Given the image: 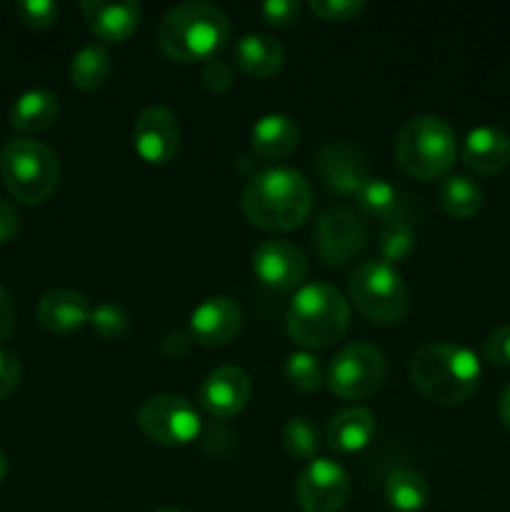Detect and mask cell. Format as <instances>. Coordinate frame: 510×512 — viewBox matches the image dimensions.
I'll return each instance as SVG.
<instances>
[{"label": "cell", "mask_w": 510, "mask_h": 512, "mask_svg": "<svg viewBox=\"0 0 510 512\" xmlns=\"http://www.w3.org/2000/svg\"><path fill=\"white\" fill-rule=\"evenodd\" d=\"M240 208L255 228L285 233L308 220L313 210V188L300 170L273 165L248 180L240 195Z\"/></svg>", "instance_id": "obj_1"}, {"label": "cell", "mask_w": 510, "mask_h": 512, "mask_svg": "<svg viewBox=\"0 0 510 512\" xmlns=\"http://www.w3.org/2000/svg\"><path fill=\"white\" fill-rule=\"evenodd\" d=\"M158 48L180 63L218 58L230 38V20L218 5L185 0L173 5L158 23Z\"/></svg>", "instance_id": "obj_2"}, {"label": "cell", "mask_w": 510, "mask_h": 512, "mask_svg": "<svg viewBox=\"0 0 510 512\" xmlns=\"http://www.w3.org/2000/svg\"><path fill=\"white\" fill-rule=\"evenodd\" d=\"M410 380L438 405H460L478 390L480 360L458 343H428L410 358Z\"/></svg>", "instance_id": "obj_3"}, {"label": "cell", "mask_w": 510, "mask_h": 512, "mask_svg": "<svg viewBox=\"0 0 510 512\" xmlns=\"http://www.w3.org/2000/svg\"><path fill=\"white\" fill-rule=\"evenodd\" d=\"M350 325L348 298L333 283H305L295 290L285 313V328L303 350H320L338 343Z\"/></svg>", "instance_id": "obj_4"}, {"label": "cell", "mask_w": 510, "mask_h": 512, "mask_svg": "<svg viewBox=\"0 0 510 512\" xmlns=\"http://www.w3.org/2000/svg\"><path fill=\"white\" fill-rule=\"evenodd\" d=\"M400 168L418 180L448 175L458 158V138L453 125L440 115H415L400 128L395 140Z\"/></svg>", "instance_id": "obj_5"}, {"label": "cell", "mask_w": 510, "mask_h": 512, "mask_svg": "<svg viewBox=\"0 0 510 512\" xmlns=\"http://www.w3.org/2000/svg\"><path fill=\"white\" fill-rule=\"evenodd\" d=\"M0 178L20 203H45L58 188V155L40 140L10 138L0 150Z\"/></svg>", "instance_id": "obj_6"}, {"label": "cell", "mask_w": 510, "mask_h": 512, "mask_svg": "<svg viewBox=\"0 0 510 512\" xmlns=\"http://www.w3.org/2000/svg\"><path fill=\"white\" fill-rule=\"evenodd\" d=\"M355 308L373 323H398L408 313V288L395 265L383 260H365L355 268L348 283Z\"/></svg>", "instance_id": "obj_7"}, {"label": "cell", "mask_w": 510, "mask_h": 512, "mask_svg": "<svg viewBox=\"0 0 510 512\" xmlns=\"http://www.w3.org/2000/svg\"><path fill=\"white\" fill-rule=\"evenodd\" d=\"M385 378V355L370 343H350L330 360L325 385L345 400L373 395Z\"/></svg>", "instance_id": "obj_8"}, {"label": "cell", "mask_w": 510, "mask_h": 512, "mask_svg": "<svg viewBox=\"0 0 510 512\" xmlns=\"http://www.w3.org/2000/svg\"><path fill=\"white\" fill-rule=\"evenodd\" d=\"M138 425L160 445H188L203 430L200 415L183 395H153L138 410Z\"/></svg>", "instance_id": "obj_9"}, {"label": "cell", "mask_w": 510, "mask_h": 512, "mask_svg": "<svg viewBox=\"0 0 510 512\" xmlns=\"http://www.w3.org/2000/svg\"><path fill=\"white\" fill-rule=\"evenodd\" d=\"M313 238L320 258L328 265H335V268L353 263L368 248V228L348 208L325 210L318 223H315Z\"/></svg>", "instance_id": "obj_10"}, {"label": "cell", "mask_w": 510, "mask_h": 512, "mask_svg": "<svg viewBox=\"0 0 510 512\" xmlns=\"http://www.w3.org/2000/svg\"><path fill=\"white\" fill-rule=\"evenodd\" d=\"M350 495V478L340 463L315 458L295 483V498L305 512H338Z\"/></svg>", "instance_id": "obj_11"}, {"label": "cell", "mask_w": 510, "mask_h": 512, "mask_svg": "<svg viewBox=\"0 0 510 512\" xmlns=\"http://www.w3.org/2000/svg\"><path fill=\"white\" fill-rule=\"evenodd\" d=\"M180 120L163 105H150L135 118L133 148L145 163L163 165L175 158L180 148Z\"/></svg>", "instance_id": "obj_12"}, {"label": "cell", "mask_w": 510, "mask_h": 512, "mask_svg": "<svg viewBox=\"0 0 510 512\" xmlns=\"http://www.w3.org/2000/svg\"><path fill=\"white\" fill-rule=\"evenodd\" d=\"M253 273L265 288L293 290L308 273V258L290 240H263L253 250Z\"/></svg>", "instance_id": "obj_13"}, {"label": "cell", "mask_w": 510, "mask_h": 512, "mask_svg": "<svg viewBox=\"0 0 510 512\" xmlns=\"http://www.w3.org/2000/svg\"><path fill=\"white\" fill-rule=\"evenodd\" d=\"M253 385H250L248 373L238 365H220L208 378L200 383L198 403L213 418L225 420L238 415L248 405Z\"/></svg>", "instance_id": "obj_14"}, {"label": "cell", "mask_w": 510, "mask_h": 512, "mask_svg": "<svg viewBox=\"0 0 510 512\" xmlns=\"http://www.w3.org/2000/svg\"><path fill=\"white\" fill-rule=\"evenodd\" d=\"M243 325V313L228 295H213L195 305L190 313V338L205 348H223L233 343Z\"/></svg>", "instance_id": "obj_15"}, {"label": "cell", "mask_w": 510, "mask_h": 512, "mask_svg": "<svg viewBox=\"0 0 510 512\" xmlns=\"http://www.w3.org/2000/svg\"><path fill=\"white\" fill-rule=\"evenodd\" d=\"M315 170L320 180L340 195H358L365 180L370 178L363 155L343 143H325L315 158Z\"/></svg>", "instance_id": "obj_16"}, {"label": "cell", "mask_w": 510, "mask_h": 512, "mask_svg": "<svg viewBox=\"0 0 510 512\" xmlns=\"http://www.w3.org/2000/svg\"><path fill=\"white\" fill-rule=\"evenodd\" d=\"M83 18L93 35L103 43H123L138 30L143 8L135 0L105 3V0H83Z\"/></svg>", "instance_id": "obj_17"}, {"label": "cell", "mask_w": 510, "mask_h": 512, "mask_svg": "<svg viewBox=\"0 0 510 512\" xmlns=\"http://www.w3.org/2000/svg\"><path fill=\"white\" fill-rule=\"evenodd\" d=\"M460 160L475 175L500 173L510 163V135L495 125H478L465 135Z\"/></svg>", "instance_id": "obj_18"}, {"label": "cell", "mask_w": 510, "mask_h": 512, "mask_svg": "<svg viewBox=\"0 0 510 512\" xmlns=\"http://www.w3.org/2000/svg\"><path fill=\"white\" fill-rule=\"evenodd\" d=\"M90 313L88 298L70 288L48 290L38 303V323L50 333H75L90 323Z\"/></svg>", "instance_id": "obj_19"}, {"label": "cell", "mask_w": 510, "mask_h": 512, "mask_svg": "<svg viewBox=\"0 0 510 512\" xmlns=\"http://www.w3.org/2000/svg\"><path fill=\"white\" fill-rule=\"evenodd\" d=\"M235 65L250 78H273L285 65V48L268 33H245L233 45Z\"/></svg>", "instance_id": "obj_20"}, {"label": "cell", "mask_w": 510, "mask_h": 512, "mask_svg": "<svg viewBox=\"0 0 510 512\" xmlns=\"http://www.w3.org/2000/svg\"><path fill=\"white\" fill-rule=\"evenodd\" d=\"M300 128L290 115L265 113L250 128L253 153L263 160H283L298 148Z\"/></svg>", "instance_id": "obj_21"}, {"label": "cell", "mask_w": 510, "mask_h": 512, "mask_svg": "<svg viewBox=\"0 0 510 512\" xmlns=\"http://www.w3.org/2000/svg\"><path fill=\"white\" fill-rule=\"evenodd\" d=\"M375 430H378L375 415L368 408L353 405V408L338 410L330 418L328 430H325V440H328V445L335 453H360V450H365L373 443Z\"/></svg>", "instance_id": "obj_22"}, {"label": "cell", "mask_w": 510, "mask_h": 512, "mask_svg": "<svg viewBox=\"0 0 510 512\" xmlns=\"http://www.w3.org/2000/svg\"><path fill=\"white\" fill-rule=\"evenodd\" d=\"M58 113V95L43 88L25 90L10 108V125L20 133H40L58 120Z\"/></svg>", "instance_id": "obj_23"}, {"label": "cell", "mask_w": 510, "mask_h": 512, "mask_svg": "<svg viewBox=\"0 0 510 512\" xmlns=\"http://www.w3.org/2000/svg\"><path fill=\"white\" fill-rule=\"evenodd\" d=\"M438 203L450 218L468 220L480 213L485 193L478 180H473L470 175H445L438 188Z\"/></svg>", "instance_id": "obj_24"}, {"label": "cell", "mask_w": 510, "mask_h": 512, "mask_svg": "<svg viewBox=\"0 0 510 512\" xmlns=\"http://www.w3.org/2000/svg\"><path fill=\"white\" fill-rule=\"evenodd\" d=\"M113 73V60L103 43H88L70 58V83L80 90H100Z\"/></svg>", "instance_id": "obj_25"}, {"label": "cell", "mask_w": 510, "mask_h": 512, "mask_svg": "<svg viewBox=\"0 0 510 512\" xmlns=\"http://www.w3.org/2000/svg\"><path fill=\"white\" fill-rule=\"evenodd\" d=\"M385 500L395 512H420L428 505L430 488L415 470H393L385 480Z\"/></svg>", "instance_id": "obj_26"}, {"label": "cell", "mask_w": 510, "mask_h": 512, "mask_svg": "<svg viewBox=\"0 0 510 512\" xmlns=\"http://www.w3.org/2000/svg\"><path fill=\"white\" fill-rule=\"evenodd\" d=\"M358 203L360 208L368 215L385 220V223H395L400 218V210H403V200L400 193L383 178H368L363 183V188L358 190Z\"/></svg>", "instance_id": "obj_27"}, {"label": "cell", "mask_w": 510, "mask_h": 512, "mask_svg": "<svg viewBox=\"0 0 510 512\" xmlns=\"http://www.w3.org/2000/svg\"><path fill=\"white\" fill-rule=\"evenodd\" d=\"M283 448L290 458L313 460L320 450V430L305 415H295L283 428Z\"/></svg>", "instance_id": "obj_28"}, {"label": "cell", "mask_w": 510, "mask_h": 512, "mask_svg": "<svg viewBox=\"0 0 510 512\" xmlns=\"http://www.w3.org/2000/svg\"><path fill=\"white\" fill-rule=\"evenodd\" d=\"M285 378L293 388L303 390V393H313L325 383V373L320 360L315 358L310 350H295L285 360Z\"/></svg>", "instance_id": "obj_29"}, {"label": "cell", "mask_w": 510, "mask_h": 512, "mask_svg": "<svg viewBox=\"0 0 510 512\" xmlns=\"http://www.w3.org/2000/svg\"><path fill=\"white\" fill-rule=\"evenodd\" d=\"M415 248V230L410 228L405 220H395V223H385L383 233H380L378 250L380 260L388 265L400 263L408 258Z\"/></svg>", "instance_id": "obj_30"}, {"label": "cell", "mask_w": 510, "mask_h": 512, "mask_svg": "<svg viewBox=\"0 0 510 512\" xmlns=\"http://www.w3.org/2000/svg\"><path fill=\"white\" fill-rule=\"evenodd\" d=\"M128 323L130 318L123 305L113 303V300H103V303H98L93 308L88 325H93V330L100 338L115 340L128 330Z\"/></svg>", "instance_id": "obj_31"}, {"label": "cell", "mask_w": 510, "mask_h": 512, "mask_svg": "<svg viewBox=\"0 0 510 512\" xmlns=\"http://www.w3.org/2000/svg\"><path fill=\"white\" fill-rule=\"evenodd\" d=\"M15 10H18L20 20L35 30L50 28L60 13L58 3H53V0H20Z\"/></svg>", "instance_id": "obj_32"}, {"label": "cell", "mask_w": 510, "mask_h": 512, "mask_svg": "<svg viewBox=\"0 0 510 512\" xmlns=\"http://www.w3.org/2000/svg\"><path fill=\"white\" fill-rule=\"evenodd\" d=\"M310 10L328 23H345L365 10L363 0H310Z\"/></svg>", "instance_id": "obj_33"}, {"label": "cell", "mask_w": 510, "mask_h": 512, "mask_svg": "<svg viewBox=\"0 0 510 512\" xmlns=\"http://www.w3.org/2000/svg\"><path fill=\"white\" fill-rule=\"evenodd\" d=\"M203 85L210 90V93H228L235 83V73L233 65L223 58H210L208 63L203 65Z\"/></svg>", "instance_id": "obj_34"}, {"label": "cell", "mask_w": 510, "mask_h": 512, "mask_svg": "<svg viewBox=\"0 0 510 512\" xmlns=\"http://www.w3.org/2000/svg\"><path fill=\"white\" fill-rule=\"evenodd\" d=\"M300 3L298 0H265L260 5V18L273 28H288L298 20Z\"/></svg>", "instance_id": "obj_35"}, {"label": "cell", "mask_w": 510, "mask_h": 512, "mask_svg": "<svg viewBox=\"0 0 510 512\" xmlns=\"http://www.w3.org/2000/svg\"><path fill=\"white\" fill-rule=\"evenodd\" d=\"M483 355L495 368H510V323L500 325L488 335L483 345Z\"/></svg>", "instance_id": "obj_36"}, {"label": "cell", "mask_w": 510, "mask_h": 512, "mask_svg": "<svg viewBox=\"0 0 510 512\" xmlns=\"http://www.w3.org/2000/svg\"><path fill=\"white\" fill-rule=\"evenodd\" d=\"M20 378H23L20 360L15 358L10 350L0 348V400H5L15 388H18Z\"/></svg>", "instance_id": "obj_37"}, {"label": "cell", "mask_w": 510, "mask_h": 512, "mask_svg": "<svg viewBox=\"0 0 510 512\" xmlns=\"http://www.w3.org/2000/svg\"><path fill=\"white\" fill-rule=\"evenodd\" d=\"M18 233V213L8 200L0 198V245L8 243Z\"/></svg>", "instance_id": "obj_38"}, {"label": "cell", "mask_w": 510, "mask_h": 512, "mask_svg": "<svg viewBox=\"0 0 510 512\" xmlns=\"http://www.w3.org/2000/svg\"><path fill=\"white\" fill-rule=\"evenodd\" d=\"M13 303H10L8 293H5V288L0 285V340H5L10 335V330H13Z\"/></svg>", "instance_id": "obj_39"}, {"label": "cell", "mask_w": 510, "mask_h": 512, "mask_svg": "<svg viewBox=\"0 0 510 512\" xmlns=\"http://www.w3.org/2000/svg\"><path fill=\"white\" fill-rule=\"evenodd\" d=\"M498 415H500V423H503L505 430H508V433H510V383L505 385L503 393H500Z\"/></svg>", "instance_id": "obj_40"}, {"label": "cell", "mask_w": 510, "mask_h": 512, "mask_svg": "<svg viewBox=\"0 0 510 512\" xmlns=\"http://www.w3.org/2000/svg\"><path fill=\"white\" fill-rule=\"evenodd\" d=\"M5 475H8V458H5L3 453H0V483L5 480Z\"/></svg>", "instance_id": "obj_41"}, {"label": "cell", "mask_w": 510, "mask_h": 512, "mask_svg": "<svg viewBox=\"0 0 510 512\" xmlns=\"http://www.w3.org/2000/svg\"><path fill=\"white\" fill-rule=\"evenodd\" d=\"M155 512H185V510H180V508H160V510H155Z\"/></svg>", "instance_id": "obj_42"}]
</instances>
